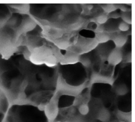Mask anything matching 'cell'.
<instances>
[{"label":"cell","mask_w":135,"mask_h":122,"mask_svg":"<svg viewBox=\"0 0 135 122\" xmlns=\"http://www.w3.org/2000/svg\"><path fill=\"white\" fill-rule=\"evenodd\" d=\"M80 34L86 38H94L95 36V33L94 32L91 30H86V29H83L80 32Z\"/></svg>","instance_id":"obj_3"},{"label":"cell","mask_w":135,"mask_h":122,"mask_svg":"<svg viewBox=\"0 0 135 122\" xmlns=\"http://www.w3.org/2000/svg\"><path fill=\"white\" fill-rule=\"evenodd\" d=\"M75 100V97L72 95H63L61 96L58 100V107L65 108L73 105Z\"/></svg>","instance_id":"obj_2"},{"label":"cell","mask_w":135,"mask_h":122,"mask_svg":"<svg viewBox=\"0 0 135 122\" xmlns=\"http://www.w3.org/2000/svg\"><path fill=\"white\" fill-rule=\"evenodd\" d=\"M60 53H61V54L62 55H65V54H66V51L65 50V49H60Z\"/></svg>","instance_id":"obj_5"},{"label":"cell","mask_w":135,"mask_h":122,"mask_svg":"<svg viewBox=\"0 0 135 122\" xmlns=\"http://www.w3.org/2000/svg\"><path fill=\"white\" fill-rule=\"evenodd\" d=\"M18 113L13 122H49L44 110L33 105H23L18 108Z\"/></svg>","instance_id":"obj_1"},{"label":"cell","mask_w":135,"mask_h":122,"mask_svg":"<svg viewBox=\"0 0 135 122\" xmlns=\"http://www.w3.org/2000/svg\"><path fill=\"white\" fill-rule=\"evenodd\" d=\"M118 27L122 31H126L129 29V25L126 22H121L119 24Z\"/></svg>","instance_id":"obj_4"}]
</instances>
